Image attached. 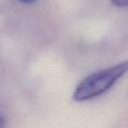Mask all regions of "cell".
<instances>
[{"mask_svg": "<svg viewBox=\"0 0 128 128\" xmlns=\"http://www.w3.org/2000/svg\"><path fill=\"white\" fill-rule=\"evenodd\" d=\"M127 72L128 60L95 71L78 83L72 97L77 102H85L94 99L111 89Z\"/></svg>", "mask_w": 128, "mask_h": 128, "instance_id": "1", "label": "cell"}, {"mask_svg": "<svg viewBox=\"0 0 128 128\" xmlns=\"http://www.w3.org/2000/svg\"><path fill=\"white\" fill-rule=\"evenodd\" d=\"M19 1L22 2V3H25V4H31V3L36 2L37 0H19Z\"/></svg>", "mask_w": 128, "mask_h": 128, "instance_id": "3", "label": "cell"}, {"mask_svg": "<svg viewBox=\"0 0 128 128\" xmlns=\"http://www.w3.org/2000/svg\"><path fill=\"white\" fill-rule=\"evenodd\" d=\"M111 3L116 7H128V0H111Z\"/></svg>", "mask_w": 128, "mask_h": 128, "instance_id": "2", "label": "cell"}]
</instances>
